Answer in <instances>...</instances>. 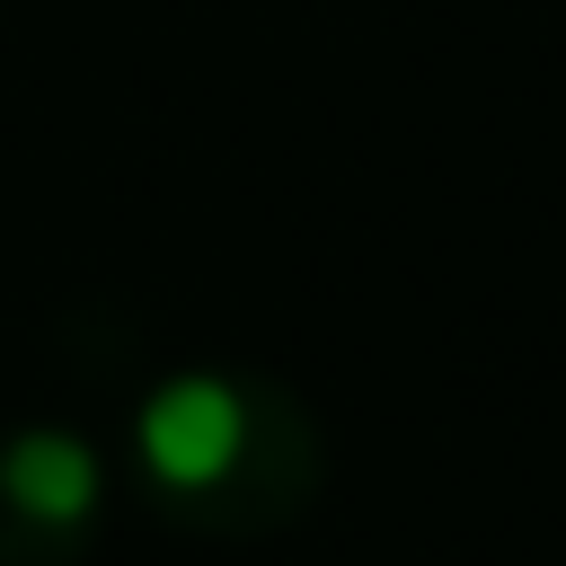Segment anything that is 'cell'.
Returning <instances> with one entry per match:
<instances>
[{"mask_svg": "<svg viewBox=\"0 0 566 566\" xmlns=\"http://www.w3.org/2000/svg\"><path fill=\"white\" fill-rule=\"evenodd\" d=\"M142 460L168 495H221L248 478L256 460V433H265V398H248L239 380H212V371H186L168 380L150 407H142Z\"/></svg>", "mask_w": 566, "mask_h": 566, "instance_id": "obj_1", "label": "cell"}, {"mask_svg": "<svg viewBox=\"0 0 566 566\" xmlns=\"http://www.w3.org/2000/svg\"><path fill=\"white\" fill-rule=\"evenodd\" d=\"M0 504L35 531H80L97 513V451L62 424H35V433L0 442Z\"/></svg>", "mask_w": 566, "mask_h": 566, "instance_id": "obj_2", "label": "cell"}]
</instances>
